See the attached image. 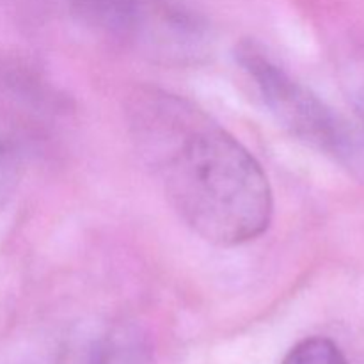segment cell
I'll list each match as a JSON object with an SVG mask.
<instances>
[{
	"label": "cell",
	"instance_id": "5",
	"mask_svg": "<svg viewBox=\"0 0 364 364\" xmlns=\"http://www.w3.org/2000/svg\"><path fill=\"white\" fill-rule=\"evenodd\" d=\"M281 364H348L343 352L329 338L313 336L295 345Z\"/></svg>",
	"mask_w": 364,
	"mask_h": 364
},
{
	"label": "cell",
	"instance_id": "6",
	"mask_svg": "<svg viewBox=\"0 0 364 364\" xmlns=\"http://www.w3.org/2000/svg\"><path fill=\"white\" fill-rule=\"evenodd\" d=\"M14 180H16V174H14V164L9 162L7 159L0 156V208L6 203V199L9 198L11 191H13Z\"/></svg>",
	"mask_w": 364,
	"mask_h": 364
},
{
	"label": "cell",
	"instance_id": "2",
	"mask_svg": "<svg viewBox=\"0 0 364 364\" xmlns=\"http://www.w3.org/2000/svg\"><path fill=\"white\" fill-rule=\"evenodd\" d=\"M235 55L284 130L341 162L359 159L364 151L363 137L352 132L318 96L290 77L258 43L242 41Z\"/></svg>",
	"mask_w": 364,
	"mask_h": 364
},
{
	"label": "cell",
	"instance_id": "1",
	"mask_svg": "<svg viewBox=\"0 0 364 364\" xmlns=\"http://www.w3.org/2000/svg\"><path fill=\"white\" fill-rule=\"evenodd\" d=\"M135 128L167 201L203 240L233 247L269 230L274 198L258 160L230 132L167 96L139 107Z\"/></svg>",
	"mask_w": 364,
	"mask_h": 364
},
{
	"label": "cell",
	"instance_id": "3",
	"mask_svg": "<svg viewBox=\"0 0 364 364\" xmlns=\"http://www.w3.org/2000/svg\"><path fill=\"white\" fill-rule=\"evenodd\" d=\"M73 11L85 25L119 39L134 38L144 18L141 0H73Z\"/></svg>",
	"mask_w": 364,
	"mask_h": 364
},
{
	"label": "cell",
	"instance_id": "4",
	"mask_svg": "<svg viewBox=\"0 0 364 364\" xmlns=\"http://www.w3.org/2000/svg\"><path fill=\"white\" fill-rule=\"evenodd\" d=\"M92 364H153V361L142 338L134 333H119L100 348Z\"/></svg>",
	"mask_w": 364,
	"mask_h": 364
}]
</instances>
